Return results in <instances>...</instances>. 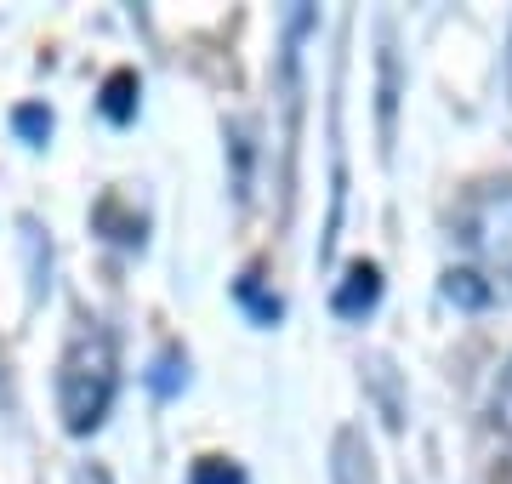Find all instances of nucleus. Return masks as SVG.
<instances>
[{"label":"nucleus","instance_id":"obj_4","mask_svg":"<svg viewBox=\"0 0 512 484\" xmlns=\"http://www.w3.org/2000/svg\"><path fill=\"white\" fill-rule=\"evenodd\" d=\"M103 114H109L114 126H126L131 114H137V75H131V69H114V75L103 80Z\"/></svg>","mask_w":512,"mask_h":484},{"label":"nucleus","instance_id":"obj_11","mask_svg":"<svg viewBox=\"0 0 512 484\" xmlns=\"http://www.w3.org/2000/svg\"><path fill=\"white\" fill-rule=\"evenodd\" d=\"M74 484H114V479L103 473V467H80V473H74Z\"/></svg>","mask_w":512,"mask_h":484},{"label":"nucleus","instance_id":"obj_5","mask_svg":"<svg viewBox=\"0 0 512 484\" xmlns=\"http://www.w3.org/2000/svg\"><path fill=\"white\" fill-rule=\"evenodd\" d=\"M444 297L461 302V308H484V302H490V285H484V274H473V268H450V274H444Z\"/></svg>","mask_w":512,"mask_h":484},{"label":"nucleus","instance_id":"obj_1","mask_svg":"<svg viewBox=\"0 0 512 484\" xmlns=\"http://www.w3.org/2000/svg\"><path fill=\"white\" fill-rule=\"evenodd\" d=\"M114 342L103 325H74L63 354H57V416L69 433H97L114 405Z\"/></svg>","mask_w":512,"mask_h":484},{"label":"nucleus","instance_id":"obj_2","mask_svg":"<svg viewBox=\"0 0 512 484\" xmlns=\"http://www.w3.org/2000/svg\"><path fill=\"white\" fill-rule=\"evenodd\" d=\"M456 240L473 251L495 280H512V177L478 183L456 211Z\"/></svg>","mask_w":512,"mask_h":484},{"label":"nucleus","instance_id":"obj_8","mask_svg":"<svg viewBox=\"0 0 512 484\" xmlns=\"http://www.w3.org/2000/svg\"><path fill=\"white\" fill-rule=\"evenodd\" d=\"M188 484H251V479H245V467L228 462V456H200L194 473H188Z\"/></svg>","mask_w":512,"mask_h":484},{"label":"nucleus","instance_id":"obj_3","mask_svg":"<svg viewBox=\"0 0 512 484\" xmlns=\"http://www.w3.org/2000/svg\"><path fill=\"white\" fill-rule=\"evenodd\" d=\"M376 297H382V268H376V262H353L348 274H342V285H336L330 308L342 319H359V314L376 308Z\"/></svg>","mask_w":512,"mask_h":484},{"label":"nucleus","instance_id":"obj_9","mask_svg":"<svg viewBox=\"0 0 512 484\" xmlns=\"http://www.w3.org/2000/svg\"><path fill=\"white\" fill-rule=\"evenodd\" d=\"M12 126H18L23 143H46V137H52V114L40 109V103H23V109L12 114Z\"/></svg>","mask_w":512,"mask_h":484},{"label":"nucleus","instance_id":"obj_12","mask_svg":"<svg viewBox=\"0 0 512 484\" xmlns=\"http://www.w3.org/2000/svg\"><path fill=\"white\" fill-rule=\"evenodd\" d=\"M507 86H512V40H507Z\"/></svg>","mask_w":512,"mask_h":484},{"label":"nucleus","instance_id":"obj_10","mask_svg":"<svg viewBox=\"0 0 512 484\" xmlns=\"http://www.w3.org/2000/svg\"><path fill=\"white\" fill-rule=\"evenodd\" d=\"M495 422H501V433H512V359L501 371V382H495Z\"/></svg>","mask_w":512,"mask_h":484},{"label":"nucleus","instance_id":"obj_6","mask_svg":"<svg viewBox=\"0 0 512 484\" xmlns=\"http://www.w3.org/2000/svg\"><path fill=\"white\" fill-rule=\"evenodd\" d=\"M234 297H239V308H245V314H251L256 325H274V319H279V297H268V291L256 285V274H239Z\"/></svg>","mask_w":512,"mask_h":484},{"label":"nucleus","instance_id":"obj_7","mask_svg":"<svg viewBox=\"0 0 512 484\" xmlns=\"http://www.w3.org/2000/svg\"><path fill=\"white\" fill-rule=\"evenodd\" d=\"M183 382H188V359L177 354V348H165V354L154 359V371H148V388L160 393V399H171Z\"/></svg>","mask_w":512,"mask_h":484}]
</instances>
